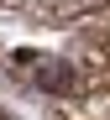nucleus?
<instances>
[{"label": "nucleus", "mask_w": 110, "mask_h": 120, "mask_svg": "<svg viewBox=\"0 0 110 120\" xmlns=\"http://www.w3.org/2000/svg\"><path fill=\"white\" fill-rule=\"evenodd\" d=\"M11 63L26 73L37 89H47V94H73V89H79V68L68 63V57H53V52H26V47H21V52H11Z\"/></svg>", "instance_id": "nucleus-1"}]
</instances>
